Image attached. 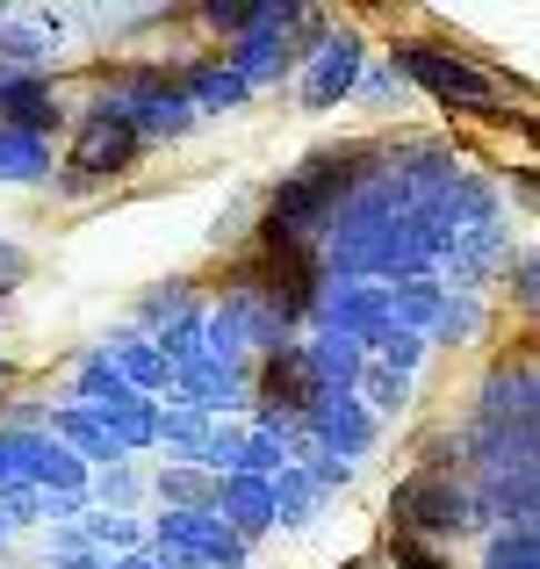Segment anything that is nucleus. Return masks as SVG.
I'll use <instances>...</instances> for the list:
<instances>
[{"label": "nucleus", "instance_id": "f257e3e1", "mask_svg": "<svg viewBox=\"0 0 540 569\" xmlns=\"http://www.w3.org/2000/svg\"><path fill=\"white\" fill-rule=\"evenodd\" d=\"M368 173V159H360V144L347 152H318L310 167H296L289 181L274 194V217H267V246H289V252H310V238L332 231L339 202H347V188Z\"/></svg>", "mask_w": 540, "mask_h": 569}, {"label": "nucleus", "instance_id": "f03ea898", "mask_svg": "<svg viewBox=\"0 0 540 569\" xmlns=\"http://www.w3.org/2000/svg\"><path fill=\"white\" fill-rule=\"evenodd\" d=\"M397 533H411V541H454V533H469V527H483V505H476V490H469V476H454V469H418V476H403L397 483Z\"/></svg>", "mask_w": 540, "mask_h": 569}, {"label": "nucleus", "instance_id": "7ed1b4c3", "mask_svg": "<svg viewBox=\"0 0 540 569\" xmlns=\"http://www.w3.org/2000/svg\"><path fill=\"white\" fill-rule=\"evenodd\" d=\"M94 116H109V123H123L130 138H180V130L194 123V109L180 101L173 72H116L109 87H101Z\"/></svg>", "mask_w": 540, "mask_h": 569}, {"label": "nucleus", "instance_id": "20e7f679", "mask_svg": "<svg viewBox=\"0 0 540 569\" xmlns=\"http://www.w3.org/2000/svg\"><path fill=\"white\" fill-rule=\"evenodd\" d=\"M389 72H403V80H418L432 101H447V109H490L498 101V87H490V72H476L469 58L440 51V43H403L397 58H389Z\"/></svg>", "mask_w": 540, "mask_h": 569}, {"label": "nucleus", "instance_id": "39448f33", "mask_svg": "<svg viewBox=\"0 0 540 569\" xmlns=\"http://www.w3.org/2000/svg\"><path fill=\"white\" fill-rule=\"evenodd\" d=\"M318 14L310 8H260V22L246 29V37H231V72L238 80H281V72L296 66V29H310Z\"/></svg>", "mask_w": 540, "mask_h": 569}, {"label": "nucleus", "instance_id": "423d86ee", "mask_svg": "<svg viewBox=\"0 0 540 569\" xmlns=\"http://www.w3.org/2000/svg\"><path fill=\"white\" fill-rule=\"evenodd\" d=\"M159 541H167L173 556L202 562V569H238L246 562V541H238L217 512H167L159 519Z\"/></svg>", "mask_w": 540, "mask_h": 569}, {"label": "nucleus", "instance_id": "0eeeda50", "mask_svg": "<svg viewBox=\"0 0 540 569\" xmlns=\"http://www.w3.org/2000/svg\"><path fill=\"white\" fill-rule=\"evenodd\" d=\"M360 80V37L339 29V37L310 43V66H303V109H339Z\"/></svg>", "mask_w": 540, "mask_h": 569}, {"label": "nucleus", "instance_id": "6e6552de", "mask_svg": "<svg viewBox=\"0 0 540 569\" xmlns=\"http://www.w3.org/2000/svg\"><path fill=\"white\" fill-rule=\"evenodd\" d=\"M144 144L130 138L123 123H109V116H87L80 123V144H72V181H109V173H130L138 167Z\"/></svg>", "mask_w": 540, "mask_h": 569}, {"label": "nucleus", "instance_id": "1a4fd4ad", "mask_svg": "<svg viewBox=\"0 0 540 569\" xmlns=\"http://www.w3.org/2000/svg\"><path fill=\"white\" fill-rule=\"evenodd\" d=\"M209 512H217L223 527L238 533V541H252V533L274 527V483H267V476H217V490H209Z\"/></svg>", "mask_w": 540, "mask_h": 569}, {"label": "nucleus", "instance_id": "9d476101", "mask_svg": "<svg viewBox=\"0 0 540 569\" xmlns=\"http://www.w3.org/2000/svg\"><path fill=\"white\" fill-rule=\"evenodd\" d=\"M58 94L51 80H37V72H8L0 66V123L22 130V138H43V130H58Z\"/></svg>", "mask_w": 540, "mask_h": 569}, {"label": "nucleus", "instance_id": "9b49d317", "mask_svg": "<svg viewBox=\"0 0 540 569\" xmlns=\"http://www.w3.org/2000/svg\"><path fill=\"white\" fill-rule=\"evenodd\" d=\"M540 397H533V368H498L483 382V403H476V426L469 432H512V426H533Z\"/></svg>", "mask_w": 540, "mask_h": 569}, {"label": "nucleus", "instance_id": "f8f14e48", "mask_svg": "<svg viewBox=\"0 0 540 569\" xmlns=\"http://www.w3.org/2000/svg\"><path fill=\"white\" fill-rule=\"evenodd\" d=\"M173 87H180V101H188V109H209V116L246 109V94H252V87L238 80L231 66H180V72H173Z\"/></svg>", "mask_w": 540, "mask_h": 569}, {"label": "nucleus", "instance_id": "ddd939ff", "mask_svg": "<svg viewBox=\"0 0 540 569\" xmlns=\"http://www.w3.org/2000/svg\"><path fill=\"white\" fill-rule=\"evenodd\" d=\"M447 274L454 281H483L490 267L504 260V223H476V231H461V238H447Z\"/></svg>", "mask_w": 540, "mask_h": 569}, {"label": "nucleus", "instance_id": "4468645a", "mask_svg": "<svg viewBox=\"0 0 540 569\" xmlns=\"http://www.w3.org/2000/svg\"><path fill=\"white\" fill-rule=\"evenodd\" d=\"M360 339H347V332H318L303 347V361H310V376H318V389H353V376H360Z\"/></svg>", "mask_w": 540, "mask_h": 569}, {"label": "nucleus", "instance_id": "2eb2a0df", "mask_svg": "<svg viewBox=\"0 0 540 569\" xmlns=\"http://www.w3.org/2000/svg\"><path fill=\"white\" fill-rule=\"evenodd\" d=\"M173 382H180V397H188L194 411L238 403V389H246V376H238V368H217V361H188V368H173Z\"/></svg>", "mask_w": 540, "mask_h": 569}, {"label": "nucleus", "instance_id": "dca6fc26", "mask_svg": "<svg viewBox=\"0 0 540 569\" xmlns=\"http://www.w3.org/2000/svg\"><path fill=\"white\" fill-rule=\"evenodd\" d=\"M101 418V432H109V447H116V461L130 455V447H152V432H159V411L144 397H130V403H109V411H94Z\"/></svg>", "mask_w": 540, "mask_h": 569}, {"label": "nucleus", "instance_id": "f3484780", "mask_svg": "<svg viewBox=\"0 0 540 569\" xmlns=\"http://www.w3.org/2000/svg\"><path fill=\"white\" fill-rule=\"evenodd\" d=\"M0 181H51V144L0 123Z\"/></svg>", "mask_w": 540, "mask_h": 569}, {"label": "nucleus", "instance_id": "a211bd4d", "mask_svg": "<svg viewBox=\"0 0 540 569\" xmlns=\"http://www.w3.org/2000/svg\"><path fill=\"white\" fill-rule=\"evenodd\" d=\"M109 361H116V376L138 389V397H144V389H167V382H173V368L159 361V347H144V339H116Z\"/></svg>", "mask_w": 540, "mask_h": 569}, {"label": "nucleus", "instance_id": "6ab92c4d", "mask_svg": "<svg viewBox=\"0 0 540 569\" xmlns=\"http://www.w3.org/2000/svg\"><path fill=\"white\" fill-rule=\"evenodd\" d=\"M483 332V303H476L469 289L461 296H440V310H432V332L426 339H447V347H461V339Z\"/></svg>", "mask_w": 540, "mask_h": 569}, {"label": "nucleus", "instance_id": "aec40b11", "mask_svg": "<svg viewBox=\"0 0 540 569\" xmlns=\"http://www.w3.org/2000/svg\"><path fill=\"white\" fill-rule=\"evenodd\" d=\"M353 389H368L360 411H403V403H411V376H397V368H382V361H360Z\"/></svg>", "mask_w": 540, "mask_h": 569}, {"label": "nucleus", "instance_id": "412c9836", "mask_svg": "<svg viewBox=\"0 0 540 569\" xmlns=\"http://www.w3.org/2000/svg\"><path fill=\"white\" fill-rule=\"evenodd\" d=\"M51 37H58V22H8V29H0V58H8V72L37 66V58L51 51Z\"/></svg>", "mask_w": 540, "mask_h": 569}, {"label": "nucleus", "instance_id": "4be33fe9", "mask_svg": "<svg viewBox=\"0 0 540 569\" xmlns=\"http://www.w3.org/2000/svg\"><path fill=\"white\" fill-rule=\"evenodd\" d=\"M152 440H167L180 461H202V447H209V418H202V411H167Z\"/></svg>", "mask_w": 540, "mask_h": 569}, {"label": "nucleus", "instance_id": "5701e85b", "mask_svg": "<svg viewBox=\"0 0 540 569\" xmlns=\"http://www.w3.org/2000/svg\"><path fill=\"white\" fill-rule=\"evenodd\" d=\"M490 569H533L540 562V533L533 527H498L490 533V556H483Z\"/></svg>", "mask_w": 540, "mask_h": 569}, {"label": "nucleus", "instance_id": "b1692460", "mask_svg": "<svg viewBox=\"0 0 540 569\" xmlns=\"http://www.w3.org/2000/svg\"><path fill=\"white\" fill-rule=\"evenodd\" d=\"M159 490H167L180 512H209V490H217V483H209V476H194V469H167V476H159Z\"/></svg>", "mask_w": 540, "mask_h": 569}, {"label": "nucleus", "instance_id": "393cba45", "mask_svg": "<svg viewBox=\"0 0 540 569\" xmlns=\"http://www.w3.org/2000/svg\"><path fill=\"white\" fill-rule=\"evenodd\" d=\"M80 533H87V541H101V548H130V541H138V527H130L123 512H94Z\"/></svg>", "mask_w": 540, "mask_h": 569}, {"label": "nucleus", "instance_id": "a878e982", "mask_svg": "<svg viewBox=\"0 0 540 569\" xmlns=\"http://www.w3.org/2000/svg\"><path fill=\"white\" fill-rule=\"evenodd\" d=\"M310 512V483L296 469H281V483H274V519H303Z\"/></svg>", "mask_w": 540, "mask_h": 569}, {"label": "nucleus", "instance_id": "bb28decb", "mask_svg": "<svg viewBox=\"0 0 540 569\" xmlns=\"http://www.w3.org/2000/svg\"><path fill=\"white\" fill-rule=\"evenodd\" d=\"M389 556H397V569H447V556L432 541H411V533H397L389 541Z\"/></svg>", "mask_w": 540, "mask_h": 569}, {"label": "nucleus", "instance_id": "cd10ccee", "mask_svg": "<svg viewBox=\"0 0 540 569\" xmlns=\"http://www.w3.org/2000/svg\"><path fill=\"white\" fill-rule=\"evenodd\" d=\"M353 94L382 109V101H397V72H368V80H353Z\"/></svg>", "mask_w": 540, "mask_h": 569}, {"label": "nucleus", "instance_id": "c85d7f7f", "mask_svg": "<svg viewBox=\"0 0 540 569\" xmlns=\"http://www.w3.org/2000/svg\"><path fill=\"white\" fill-rule=\"evenodd\" d=\"M101 498H116V505H130V498H138V483H130V469H109V476H101Z\"/></svg>", "mask_w": 540, "mask_h": 569}, {"label": "nucleus", "instance_id": "c756f323", "mask_svg": "<svg viewBox=\"0 0 540 569\" xmlns=\"http://www.w3.org/2000/svg\"><path fill=\"white\" fill-rule=\"evenodd\" d=\"M8 281H22V252L0 246V289H8Z\"/></svg>", "mask_w": 540, "mask_h": 569}, {"label": "nucleus", "instance_id": "7c9ffc66", "mask_svg": "<svg viewBox=\"0 0 540 569\" xmlns=\"http://www.w3.org/2000/svg\"><path fill=\"white\" fill-rule=\"evenodd\" d=\"M0 382H8V361H0Z\"/></svg>", "mask_w": 540, "mask_h": 569}, {"label": "nucleus", "instance_id": "2f4dec72", "mask_svg": "<svg viewBox=\"0 0 540 569\" xmlns=\"http://www.w3.org/2000/svg\"><path fill=\"white\" fill-rule=\"evenodd\" d=\"M339 569H353V562H339Z\"/></svg>", "mask_w": 540, "mask_h": 569}]
</instances>
